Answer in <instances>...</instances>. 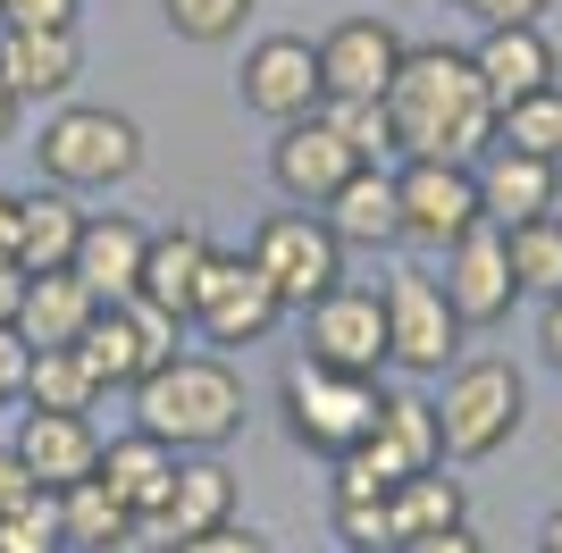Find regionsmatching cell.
<instances>
[{
	"instance_id": "1",
	"label": "cell",
	"mask_w": 562,
	"mask_h": 553,
	"mask_svg": "<svg viewBox=\"0 0 562 553\" xmlns=\"http://www.w3.org/2000/svg\"><path fill=\"white\" fill-rule=\"evenodd\" d=\"M386 117H395V160H479L495 143V101L479 84L462 43H412L395 84H386Z\"/></svg>"
},
{
	"instance_id": "2",
	"label": "cell",
	"mask_w": 562,
	"mask_h": 553,
	"mask_svg": "<svg viewBox=\"0 0 562 553\" xmlns=\"http://www.w3.org/2000/svg\"><path fill=\"white\" fill-rule=\"evenodd\" d=\"M126 403H135V428L160 437L168 453H227V444L244 437V411H252L227 352H177V361H160Z\"/></svg>"
},
{
	"instance_id": "3",
	"label": "cell",
	"mask_w": 562,
	"mask_h": 553,
	"mask_svg": "<svg viewBox=\"0 0 562 553\" xmlns=\"http://www.w3.org/2000/svg\"><path fill=\"white\" fill-rule=\"evenodd\" d=\"M34 168L59 193H110L143 168V126L110 101H59L34 135Z\"/></svg>"
},
{
	"instance_id": "4",
	"label": "cell",
	"mask_w": 562,
	"mask_h": 553,
	"mask_svg": "<svg viewBox=\"0 0 562 553\" xmlns=\"http://www.w3.org/2000/svg\"><path fill=\"white\" fill-rule=\"evenodd\" d=\"M520 428H529V377L504 352H470V361L446 369V386H437L446 461H495Z\"/></svg>"
},
{
	"instance_id": "5",
	"label": "cell",
	"mask_w": 562,
	"mask_h": 553,
	"mask_svg": "<svg viewBox=\"0 0 562 553\" xmlns=\"http://www.w3.org/2000/svg\"><path fill=\"white\" fill-rule=\"evenodd\" d=\"M378 377H352V369H328V361H311V352H294L278 377V411H285V437L303 444V453L336 461L352 453V444L378 428Z\"/></svg>"
},
{
	"instance_id": "6",
	"label": "cell",
	"mask_w": 562,
	"mask_h": 553,
	"mask_svg": "<svg viewBox=\"0 0 562 553\" xmlns=\"http://www.w3.org/2000/svg\"><path fill=\"white\" fill-rule=\"evenodd\" d=\"M378 302H386V369H395V377L420 386V377H446V369L462 361L470 327L453 319L437 269H395L386 285H378Z\"/></svg>"
},
{
	"instance_id": "7",
	"label": "cell",
	"mask_w": 562,
	"mask_h": 553,
	"mask_svg": "<svg viewBox=\"0 0 562 553\" xmlns=\"http://www.w3.org/2000/svg\"><path fill=\"white\" fill-rule=\"evenodd\" d=\"M186 336H193L186 319H168L160 302L126 294V302H101L93 311V327L76 336V352H85V369L101 377V394H135L160 361L186 352Z\"/></svg>"
},
{
	"instance_id": "8",
	"label": "cell",
	"mask_w": 562,
	"mask_h": 553,
	"mask_svg": "<svg viewBox=\"0 0 562 553\" xmlns=\"http://www.w3.org/2000/svg\"><path fill=\"white\" fill-rule=\"evenodd\" d=\"M244 260L278 285L285 311H311L319 294L345 285V244L328 235L319 210H269V218L252 227V244H244Z\"/></svg>"
},
{
	"instance_id": "9",
	"label": "cell",
	"mask_w": 562,
	"mask_h": 553,
	"mask_svg": "<svg viewBox=\"0 0 562 553\" xmlns=\"http://www.w3.org/2000/svg\"><path fill=\"white\" fill-rule=\"evenodd\" d=\"M285 319L278 285L252 269L244 252H211V269H202V285H193V311L186 327L202 336V352H244V345H269Z\"/></svg>"
},
{
	"instance_id": "10",
	"label": "cell",
	"mask_w": 562,
	"mask_h": 553,
	"mask_svg": "<svg viewBox=\"0 0 562 553\" xmlns=\"http://www.w3.org/2000/svg\"><path fill=\"white\" fill-rule=\"evenodd\" d=\"M395 218H403V244L412 252H437L446 260L479 218V177L462 160H395Z\"/></svg>"
},
{
	"instance_id": "11",
	"label": "cell",
	"mask_w": 562,
	"mask_h": 553,
	"mask_svg": "<svg viewBox=\"0 0 562 553\" xmlns=\"http://www.w3.org/2000/svg\"><path fill=\"white\" fill-rule=\"evenodd\" d=\"M235 92L244 110L269 117V126H294V117H319L328 110V84H319V43L311 34H260L235 68Z\"/></svg>"
},
{
	"instance_id": "12",
	"label": "cell",
	"mask_w": 562,
	"mask_h": 553,
	"mask_svg": "<svg viewBox=\"0 0 562 553\" xmlns=\"http://www.w3.org/2000/svg\"><path fill=\"white\" fill-rule=\"evenodd\" d=\"M235 520V470L218 453H177V478L135 529V553H168V545H193Z\"/></svg>"
},
{
	"instance_id": "13",
	"label": "cell",
	"mask_w": 562,
	"mask_h": 553,
	"mask_svg": "<svg viewBox=\"0 0 562 553\" xmlns=\"http://www.w3.org/2000/svg\"><path fill=\"white\" fill-rule=\"evenodd\" d=\"M403 50H412V34H403L386 9L336 18L328 34H319V84H328V101H386Z\"/></svg>"
},
{
	"instance_id": "14",
	"label": "cell",
	"mask_w": 562,
	"mask_h": 553,
	"mask_svg": "<svg viewBox=\"0 0 562 553\" xmlns=\"http://www.w3.org/2000/svg\"><path fill=\"white\" fill-rule=\"evenodd\" d=\"M303 352L328 369H352V377H378L386 369V302H378V285H336V294H319L303 311Z\"/></svg>"
},
{
	"instance_id": "15",
	"label": "cell",
	"mask_w": 562,
	"mask_h": 553,
	"mask_svg": "<svg viewBox=\"0 0 562 553\" xmlns=\"http://www.w3.org/2000/svg\"><path fill=\"white\" fill-rule=\"evenodd\" d=\"M352 168H370L361 151H352L345 135H336V117H294V126H278V143H269V184H278L294 210H328V193L352 177Z\"/></svg>"
},
{
	"instance_id": "16",
	"label": "cell",
	"mask_w": 562,
	"mask_h": 553,
	"mask_svg": "<svg viewBox=\"0 0 562 553\" xmlns=\"http://www.w3.org/2000/svg\"><path fill=\"white\" fill-rule=\"evenodd\" d=\"M437 285H446L453 319L462 327H504L520 302V276H513V252H504V227H470L462 244L446 252V269H437Z\"/></svg>"
},
{
	"instance_id": "17",
	"label": "cell",
	"mask_w": 562,
	"mask_h": 553,
	"mask_svg": "<svg viewBox=\"0 0 562 553\" xmlns=\"http://www.w3.org/2000/svg\"><path fill=\"white\" fill-rule=\"evenodd\" d=\"M470 177H479V218H487V227H529V218H554L562 210V168L529 160L513 143H487V151L470 160Z\"/></svg>"
},
{
	"instance_id": "18",
	"label": "cell",
	"mask_w": 562,
	"mask_h": 553,
	"mask_svg": "<svg viewBox=\"0 0 562 553\" xmlns=\"http://www.w3.org/2000/svg\"><path fill=\"white\" fill-rule=\"evenodd\" d=\"M18 461L34 470V486H76V478H93L101 470V428H93V411H18Z\"/></svg>"
},
{
	"instance_id": "19",
	"label": "cell",
	"mask_w": 562,
	"mask_h": 553,
	"mask_svg": "<svg viewBox=\"0 0 562 553\" xmlns=\"http://www.w3.org/2000/svg\"><path fill=\"white\" fill-rule=\"evenodd\" d=\"M143 252H151V227H143L135 210H85V235H76L68 269L85 276L93 302H126L143 285Z\"/></svg>"
},
{
	"instance_id": "20",
	"label": "cell",
	"mask_w": 562,
	"mask_h": 553,
	"mask_svg": "<svg viewBox=\"0 0 562 553\" xmlns=\"http://www.w3.org/2000/svg\"><path fill=\"white\" fill-rule=\"evenodd\" d=\"M470 68H479V84H487L495 117L513 110V101H529V92H546L562 76L554 43H546V25H487L479 43H470Z\"/></svg>"
},
{
	"instance_id": "21",
	"label": "cell",
	"mask_w": 562,
	"mask_h": 553,
	"mask_svg": "<svg viewBox=\"0 0 562 553\" xmlns=\"http://www.w3.org/2000/svg\"><path fill=\"white\" fill-rule=\"evenodd\" d=\"M0 76H9V92L18 101H68L76 76H85V43L68 34H43V25H0Z\"/></svg>"
},
{
	"instance_id": "22",
	"label": "cell",
	"mask_w": 562,
	"mask_h": 553,
	"mask_svg": "<svg viewBox=\"0 0 562 553\" xmlns=\"http://www.w3.org/2000/svg\"><path fill=\"white\" fill-rule=\"evenodd\" d=\"M328 235L345 252H370V244H403V218H395V168H352L345 184L328 193Z\"/></svg>"
},
{
	"instance_id": "23",
	"label": "cell",
	"mask_w": 562,
	"mask_h": 553,
	"mask_svg": "<svg viewBox=\"0 0 562 553\" xmlns=\"http://www.w3.org/2000/svg\"><path fill=\"white\" fill-rule=\"evenodd\" d=\"M76 235H85V210H76V193H59V184H34V193H18V269L25 276H50L76 260Z\"/></svg>"
},
{
	"instance_id": "24",
	"label": "cell",
	"mask_w": 562,
	"mask_h": 553,
	"mask_svg": "<svg viewBox=\"0 0 562 553\" xmlns=\"http://www.w3.org/2000/svg\"><path fill=\"white\" fill-rule=\"evenodd\" d=\"M101 302L85 294V276L76 269H50V276H25V302H18V336L25 352H50V345H76L85 327H93Z\"/></svg>"
},
{
	"instance_id": "25",
	"label": "cell",
	"mask_w": 562,
	"mask_h": 553,
	"mask_svg": "<svg viewBox=\"0 0 562 553\" xmlns=\"http://www.w3.org/2000/svg\"><path fill=\"white\" fill-rule=\"evenodd\" d=\"M211 235L202 227H151V252H143V302H160L168 319H186L193 311V285H202V269H211Z\"/></svg>"
},
{
	"instance_id": "26",
	"label": "cell",
	"mask_w": 562,
	"mask_h": 553,
	"mask_svg": "<svg viewBox=\"0 0 562 553\" xmlns=\"http://www.w3.org/2000/svg\"><path fill=\"white\" fill-rule=\"evenodd\" d=\"M93 478H101V486L117 495V504H126V511L143 520V511H151V504L168 495V478H177V453H168L160 437L126 428V437H110V444H101V470H93Z\"/></svg>"
},
{
	"instance_id": "27",
	"label": "cell",
	"mask_w": 562,
	"mask_h": 553,
	"mask_svg": "<svg viewBox=\"0 0 562 553\" xmlns=\"http://www.w3.org/2000/svg\"><path fill=\"white\" fill-rule=\"evenodd\" d=\"M59 529H68V553H135L143 520L101 478H76V486H59Z\"/></svg>"
},
{
	"instance_id": "28",
	"label": "cell",
	"mask_w": 562,
	"mask_h": 553,
	"mask_svg": "<svg viewBox=\"0 0 562 553\" xmlns=\"http://www.w3.org/2000/svg\"><path fill=\"white\" fill-rule=\"evenodd\" d=\"M370 437L403 461V478L446 461V437H437V394H420V386H386V394H378V428H370Z\"/></svg>"
},
{
	"instance_id": "29",
	"label": "cell",
	"mask_w": 562,
	"mask_h": 553,
	"mask_svg": "<svg viewBox=\"0 0 562 553\" xmlns=\"http://www.w3.org/2000/svg\"><path fill=\"white\" fill-rule=\"evenodd\" d=\"M386 504H395V545H412V537H437V529H453V520H470V495H462V478H446V461H437V470H412V478H403Z\"/></svg>"
},
{
	"instance_id": "30",
	"label": "cell",
	"mask_w": 562,
	"mask_h": 553,
	"mask_svg": "<svg viewBox=\"0 0 562 553\" xmlns=\"http://www.w3.org/2000/svg\"><path fill=\"white\" fill-rule=\"evenodd\" d=\"M25 411H93L101 403V377L85 369V352L76 345H50L25 361V394H18Z\"/></svg>"
},
{
	"instance_id": "31",
	"label": "cell",
	"mask_w": 562,
	"mask_h": 553,
	"mask_svg": "<svg viewBox=\"0 0 562 553\" xmlns=\"http://www.w3.org/2000/svg\"><path fill=\"white\" fill-rule=\"evenodd\" d=\"M504 252H513L520 294L554 302L562 294V210H554V218H529V227H504Z\"/></svg>"
},
{
	"instance_id": "32",
	"label": "cell",
	"mask_w": 562,
	"mask_h": 553,
	"mask_svg": "<svg viewBox=\"0 0 562 553\" xmlns=\"http://www.w3.org/2000/svg\"><path fill=\"white\" fill-rule=\"evenodd\" d=\"M495 143H513V151H529V160H554L562 168V84L513 101V110L495 117Z\"/></svg>"
},
{
	"instance_id": "33",
	"label": "cell",
	"mask_w": 562,
	"mask_h": 553,
	"mask_svg": "<svg viewBox=\"0 0 562 553\" xmlns=\"http://www.w3.org/2000/svg\"><path fill=\"white\" fill-rule=\"evenodd\" d=\"M252 9H260V0H160L168 34H177V43H202V50L235 43V34H244V18H252Z\"/></svg>"
},
{
	"instance_id": "34",
	"label": "cell",
	"mask_w": 562,
	"mask_h": 553,
	"mask_svg": "<svg viewBox=\"0 0 562 553\" xmlns=\"http://www.w3.org/2000/svg\"><path fill=\"white\" fill-rule=\"evenodd\" d=\"M0 553H68V529H59V495H34V504L0 511Z\"/></svg>"
},
{
	"instance_id": "35",
	"label": "cell",
	"mask_w": 562,
	"mask_h": 553,
	"mask_svg": "<svg viewBox=\"0 0 562 553\" xmlns=\"http://www.w3.org/2000/svg\"><path fill=\"white\" fill-rule=\"evenodd\" d=\"M328 117H336V135H345L370 168L395 160V117H386V101H328Z\"/></svg>"
},
{
	"instance_id": "36",
	"label": "cell",
	"mask_w": 562,
	"mask_h": 553,
	"mask_svg": "<svg viewBox=\"0 0 562 553\" xmlns=\"http://www.w3.org/2000/svg\"><path fill=\"white\" fill-rule=\"evenodd\" d=\"M336 537L345 545H395V504H336Z\"/></svg>"
},
{
	"instance_id": "37",
	"label": "cell",
	"mask_w": 562,
	"mask_h": 553,
	"mask_svg": "<svg viewBox=\"0 0 562 553\" xmlns=\"http://www.w3.org/2000/svg\"><path fill=\"white\" fill-rule=\"evenodd\" d=\"M453 9L487 34V25H546V9H554V0H453Z\"/></svg>"
},
{
	"instance_id": "38",
	"label": "cell",
	"mask_w": 562,
	"mask_h": 553,
	"mask_svg": "<svg viewBox=\"0 0 562 553\" xmlns=\"http://www.w3.org/2000/svg\"><path fill=\"white\" fill-rule=\"evenodd\" d=\"M168 553H278V537H269V529H252V520H227V529L193 537V545H168Z\"/></svg>"
},
{
	"instance_id": "39",
	"label": "cell",
	"mask_w": 562,
	"mask_h": 553,
	"mask_svg": "<svg viewBox=\"0 0 562 553\" xmlns=\"http://www.w3.org/2000/svg\"><path fill=\"white\" fill-rule=\"evenodd\" d=\"M85 0H0V25H43V34H68Z\"/></svg>"
},
{
	"instance_id": "40",
	"label": "cell",
	"mask_w": 562,
	"mask_h": 553,
	"mask_svg": "<svg viewBox=\"0 0 562 553\" xmlns=\"http://www.w3.org/2000/svg\"><path fill=\"white\" fill-rule=\"evenodd\" d=\"M25 361H34V352H25V336H18V327H0V411H18V394H25Z\"/></svg>"
},
{
	"instance_id": "41",
	"label": "cell",
	"mask_w": 562,
	"mask_h": 553,
	"mask_svg": "<svg viewBox=\"0 0 562 553\" xmlns=\"http://www.w3.org/2000/svg\"><path fill=\"white\" fill-rule=\"evenodd\" d=\"M34 495H50V486H34V470L18 461V444H0V511L34 504Z\"/></svg>"
},
{
	"instance_id": "42",
	"label": "cell",
	"mask_w": 562,
	"mask_h": 553,
	"mask_svg": "<svg viewBox=\"0 0 562 553\" xmlns=\"http://www.w3.org/2000/svg\"><path fill=\"white\" fill-rule=\"evenodd\" d=\"M403 553H487V537L470 529V520H453V529H437V537H412Z\"/></svg>"
},
{
	"instance_id": "43",
	"label": "cell",
	"mask_w": 562,
	"mask_h": 553,
	"mask_svg": "<svg viewBox=\"0 0 562 553\" xmlns=\"http://www.w3.org/2000/svg\"><path fill=\"white\" fill-rule=\"evenodd\" d=\"M538 352H546V369L562 377V294H554V302L538 311Z\"/></svg>"
},
{
	"instance_id": "44",
	"label": "cell",
	"mask_w": 562,
	"mask_h": 553,
	"mask_svg": "<svg viewBox=\"0 0 562 553\" xmlns=\"http://www.w3.org/2000/svg\"><path fill=\"white\" fill-rule=\"evenodd\" d=\"M18 302H25V269L0 260V327H18Z\"/></svg>"
},
{
	"instance_id": "45",
	"label": "cell",
	"mask_w": 562,
	"mask_h": 553,
	"mask_svg": "<svg viewBox=\"0 0 562 553\" xmlns=\"http://www.w3.org/2000/svg\"><path fill=\"white\" fill-rule=\"evenodd\" d=\"M0 260H18V193L0 184Z\"/></svg>"
},
{
	"instance_id": "46",
	"label": "cell",
	"mask_w": 562,
	"mask_h": 553,
	"mask_svg": "<svg viewBox=\"0 0 562 553\" xmlns=\"http://www.w3.org/2000/svg\"><path fill=\"white\" fill-rule=\"evenodd\" d=\"M18 110H25V101H18V92H9V76H0V143L18 135Z\"/></svg>"
},
{
	"instance_id": "47",
	"label": "cell",
	"mask_w": 562,
	"mask_h": 553,
	"mask_svg": "<svg viewBox=\"0 0 562 553\" xmlns=\"http://www.w3.org/2000/svg\"><path fill=\"white\" fill-rule=\"evenodd\" d=\"M538 553H562V504H554V511L538 520Z\"/></svg>"
},
{
	"instance_id": "48",
	"label": "cell",
	"mask_w": 562,
	"mask_h": 553,
	"mask_svg": "<svg viewBox=\"0 0 562 553\" xmlns=\"http://www.w3.org/2000/svg\"><path fill=\"white\" fill-rule=\"evenodd\" d=\"M345 553H403V545H345Z\"/></svg>"
}]
</instances>
